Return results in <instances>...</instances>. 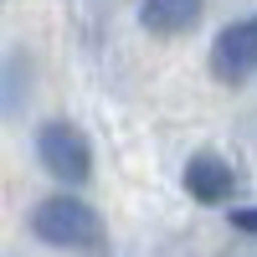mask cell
Wrapping results in <instances>:
<instances>
[{
	"mask_svg": "<svg viewBox=\"0 0 257 257\" xmlns=\"http://www.w3.org/2000/svg\"><path fill=\"white\" fill-rule=\"evenodd\" d=\"M31 231L52 247H93L98 242V211L77 196H47L31 211Z\"/></svg>",
	"mask_w": 257,
	"mask_h": 257,
	"instance_id": "cell-1",
	"label": "cell"
},
{
	"mask_svg": "<svg viewBox=\"0 0 257 257\" xmlns=\"http://www.w3.org/2000/svg\"><path fill=\"white\" fill-rule=\"evenodd\" d=\"M36 155H41V165L52 170V180H62V185H82L93 175V144L82 139L72 123H41Z\"/></svg>",
	"mask_w": 257,
	"mask_h": 257,
	"instance_id": "cell-2",
	"label": "cell"
},
{
	"mask_svg": "<svg viewBox=\"0 0 257 257\" xmlns=\"http://www.w3.org/2000/svg\"><path fill=\"white\" fill-rule=\"evenodd\" d=\"M211 72L221 82H247L257 72V16H242L216 36L211 47Z\"/></svg>",
	"mask_w": 257,
	"mask_h": 257,
	"instance_id": "cell-3",
	"label": "cell"
},
{
	"mask_svg": "<svg viewBox=\"0 0 257 257\" xmlns=\"http://www.w3.org/2000/svg\"><path fill=\"white\" fill-rule=\"evenodd\" d=\"M185 190H190L201 206H216V201H231L237 175H231V165H226L221 155H190V165H185Z\"/></svg>",
	"mask_w": 257,
	"mask_h": 257,
	"instance_id": "cell-4",
	"label": "cell"
},
{
	"mask_svg": "<svg viewBox=\"0 0 257 257\" xmlns=\"http://www.w3.org/2000/svg\"><path fill=\"white\" fill-rule=\"evenodd\" d=\"M139 21L155 36H180V31H190L201 21V0H144Z\"/></svg>",
	"mask_w": 257,
	"mask_h": 257,
	"instance_id": "cell-5",
	"label": "cell"
},
{
	"mask_svg": "<svg viewBox=\"0 0 257 257\" xmlns=\"http://www.w3.org/2000/svg\"><path fill=\"white\" fill-rule=\"evenodd\" d=\"M231 226L247 231V237H257V211H231Z\"/></svg>",
	"mask_w": 257,
	"mask_h": 257,
	"instance_id": "cell-6",
	"label": "cell"
}]
</instances>
